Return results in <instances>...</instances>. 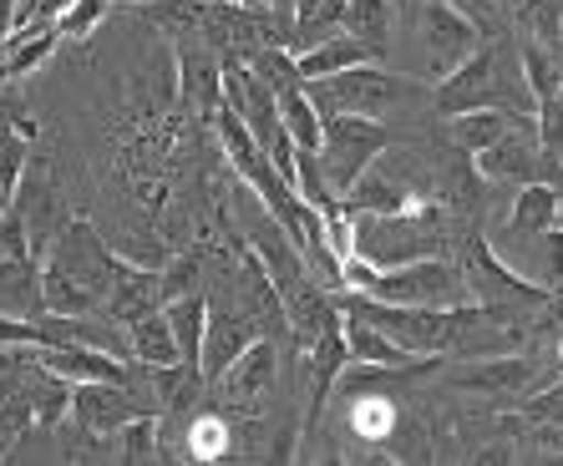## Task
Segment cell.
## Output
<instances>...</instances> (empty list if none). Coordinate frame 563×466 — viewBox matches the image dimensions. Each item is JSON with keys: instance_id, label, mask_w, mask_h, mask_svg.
Listing matches in <instances>:
<instances>
[{"instance_id": "15", "label": "cell", "mask_w": 563, "mask_h": 466, "mask_svg": "<svg viewBox=\"0 0 563 466\" xmlns=\"http://www.w3.org/2000/svg\"><path fill=\"white\" fill-rule=\"evenodd\" d=\"M341 335H345V350L351 360H371V365H396V370H437V360H417L407 350L396 345L380 324L361 320V314H341Z\"/></svg>"}, {"instance_id": "26", "label": "cell", "mask_w": 563, "mask_h": 466, "mask_svg": "<svg viewBox=\"0 0 563 466\" xmlns=\"http://www.w3.org/2000/svg\"><path fill=\"white\" fill-rule=\"evenodd\" d=\"M279 122H285L289 143L300 147V153H320V107L310 102L305 81L279 87Z\"/></svg>"}, {"instance_id": "35", "label": "cell", "mask_w": 563, "mask_h": 466, "mask_svg": "<svg viewBox=\"0 0 563 466\" xmlns=\"http://www.w3.org/2000/svg\"><path fill=\"white\" fill-rule=\"evenodd\" d=\"M264 5H269L279 21H289V26H295V5H300V0H264Z\"/></svg>"}, {"instance_id": "42", "label": "cell", "mask_w": 563, "mask_h": 466, "mask_svg": "<svg viewBox=\"0 0 563 466\" xmlns=\"http://www.w3.org/2000/svg\"><path fill=\"white\" fill-rule=\"evenodd\" d=\"M0 36H5V26H0Z\"/></svg>"}, {"instance_id": "39", "label": "cell", "mask_w": 563, "mask_h": 466, "mask_svg": "<svg viewBox=\"0 0 563 466\" xmlns=\"http://www.w3.org/2000/svg\"><path fill=\"white\" fill-rule=\"evenodd\" d=\"M391 5H396V11H407V15H411V11L421 5V0H391Z\"/></svg>"}, {"instance_id": "28", "label": "cell", "mask_w": 563, "mask_h": 466, "mask_svg": "<svg viewBox=\"0 0 563 466\" xmlns=\"http://www.w3.org/2000/svg\"><path fill=\"white\" fill-rule=\"evenodd\" d=\"M112 452H118L122 462H153V456H163V421H157L153 411L132 415L128 426L112 436Z\"/></svg>"}, {"instance_id": "11", "label": "cell", "mask_w": 563, "mask_h": 466, "mask_svg": "<svg viewBox=\"0 0 563 466\" xmlns=\"http://www.w3.org/2000/svg\"><path fill=\"white\" fill-rule=\"evenodd\" d=\"M260 335H264L260 320H250L239 304L209 299V330H203V350H198V376H203V386H213Z\"/></svg>"}, {"instance_id": "3", "label": "cell", "mask_w": 563, "mask_h": 466, "mask_svg": "<svg viewBox=\"0 0 563 466\" xmlns=\"http://www.w3.org/2000/svg\"><path fill=\"white\" fill-rule=\"evenodd\" d=\"M310 102L320 107V116L330 112H355V116H386L401 112L407 102H421V87L407 81L401 71H386L380 62H361V66H345L335 77H320V81H305Z\"/></svg>"}, {"instance_id": "5", "label": "cell", "mask_w": 563, "mask_h": 466, "mask_svg": "<svg viewBox=\"0 0 563 466\" xmlns=\"http://www.w3.org/2000/svg\"><path fill=\"white\" fill-rule=\"evenodd\" d=\"M391 147V127L380 116H355V112H330L320 116V168L335 198L351 188L361 173Z\"/></svg>"}, {"instance_id": "37", "label": "cell", "mask_w": 563, "mask_h": 466, "mask_svg": "<svg viewBox=\"0 0 563 466\" xmlns=\"http://www.w3.org/2000/svg\"><path fill=\"white\" fill-rule=\"evenodd\" d=\"M523 5H528V0H498V11L508 15V21H512V15H518V11H523Z\"/></svg>"}, {"instance_id": "43", "label": "cell", "mask_w": 563, "mask_h": 466, "mask_svg": "<svg viewBox=\"0 0 563 466\" xmlns=\"http://www.w3.org/2000/svg\"><path fill=\"white\" fill-rule=\"evenodd\" d=\"M559 157H563V147H559Z\"/></svg>"}, {"instance_id": "13", "label": "cell", "mask_w": 563, "mask_h": 466, "mask_svg": "<svg viewBox=\"0 0 563 466\" xmlns=\"http://www.w3.org/2000/svg\"><path fill=\"white\" fill-rule=\"evenodd\" d=\"M31 365H36V345L0 350V441H5V446H15L21 436L36 431V411H31Z\"/></svg>"}, {"instance_id": "30", "label": "cell", "mask_w": 563, "mask_h": 466, "mask_svg": "<svg viewBox=\"0 0 563 466\" xmlns=\"http://www.w3.org/2000/svg\"><path fill=\"white\" fill-rule=\"evenodd\" d=\"M523 426H563V376H553L538 390H528Z\"/></svg>"}, {"instance_id": "22", "label": "cell", "mask_w": 563, "mask_h": 466, "mask_svg": "<svg viewBox=\"0 0 563 466\" xmlns=\"http://www.w3.org/2000/svg\"><path fill=\"white\" fill-rule=\"evenodd\" d=\"M71 380L56 376L52 365L41 360V345H36V365H31V411H36V431L41 436H52L62 426L66 415H71Z\"/></svg>"}, {"instance_id": "21", "label": "cell", "mask_w": 563, "mask_h": 466, "mask_svg": "<svg viewBox=\"0 0 563 466\" xmlns=\"http://www.w3.org/2000/svg\"><path fill=\"white\" fill-rule=\"evenodd\" d=\"M178 436H184L188 462H229L234 456V421L223 411H188Z\"/></svg>"}, {"instance_id": "14", "label": "cell", "mask_w": 563, "mask_h": 466, "mask_svg": "<svg viewBox=\"0 0 563 466\" xmlns=\"http://www.w3.org/2000/svg\"><path fill=\"white\" fill-rule=\"evenodd\" d=\"M102 310L112 314V320L128 330L132 320H143V314L163 310V285H157V269L153 264H132L122 259L118 274H112V289H107Z\"/></svg>"}, {"instance_id": "16", "label": "cell", "mask_w": 563, "mask_h": 466, "mask_svg": "<svg viewBox=\"0 0 563 466\" xmlns=\"http://www.w3.org/2000/svg\"><path fill=\"white\" fill-rule=\"evenodd\" d=\"M41 360L52 365L56 376H66L71 386H97V380H128V360L107 355L92 345H41Z\"/></svg>"}, {"instance_id": "20", "label": "cell", "mask_w": 563, "mask_h": 466, "mask_svg": "<svg viewBox=\"0 0 563 466\" xmlns=\"http://www.w3.org/2000/svg\"><path fill=\"white\" fill-rule=\"evenodd\" d=\"M518 116H528V112H512V107H472V112L446 116V137L457 143V153L472 157V153H483V147L498 143Z\"/></svg>"}, {"instance_id": "8", "label": "cell", "mask_w": 563, "mask_h": 466, "mask_svg": "<svg viewBox=\"0 0 563 466\" xmlns=\"http://www.w3.org/2000/svg\"><path fill=\"white\" fill-rule=\"evenodd\" d=\"M11 213L21 219V229H26L31 248H36V254H46V248H52V238L66 229V219H71L62 182H56L52 157H36V153H31V163H26V173H21V182L11 188Z\"/></svg>"}, {"instance_id": "18", "label": "cell", "mask_w": 563, "mask_h": 466, "mask_svg": "<svg viewBox=\"0 0 563 466\" xmlns=\"http://www.w3.org/2000/svg\"><path fill=\"white\" fill-rule=\"evenodd\" d=\"M396 5L391 0H345V31L371 52V62H391V36H396Z\"/></svg>"}, {"instance_id": "12", "label": "cell", "mask_w": 563, "mask_h": 466, "mask_svg": "<svg viewBox=\"0 0 563 466\" xmlns=\"http://www.w3.org/2000/svg\"><path fill=\"white\" fill-rule=\"evenodd\" d=\"M132 415H147V406L137 401V390L128 380H97V386H77L71 390V421L92 436H118Z\"/></svg>"}, {"instance_id": "38", "label": "cell", "mask_w": 563, "mask_h": 466, "mask_svg": "<svg viewBox=\"0 0 563 466\" xmlns=\"http://www.w3.org/2000/svg\"><path fill=\"white\" fill-rule=\"evenodd\" d=\"M5 208H11V188L0 182V219H5Z\"/></svg>"}, {"instance_id": "7", "label": "cell", "mask_w": 563, "mask_h": 466, "mask_svg": "<svg viewBox=\"0 0 563 466\" xmlns=\"http://www.w3.org/2000/svg\"><path fill=\"white\" fill-rule=\"evenodd\" d=\"M41 264H52V269H62L66 279H77L87 295L107 299L122 254L112 248V238H107L92 219H77V213H71V219H66V229L52 238V248L41 254Z\"/></svg>"}, {"instance_id": "27", "label": "cell", "mask_w": 563, "mask_h": 466, "mask_svg": "<svg viewBox=\"0 0 563 466\" xmlns=\"http://www.w3.org/2000/svg\"><path fill=\"white\" fill-rule=\"evenodd\" d=\"M351 436L361 441H386L391 431H401V406L386 396V390H366V396H351Z\"/></svg>"}, {"instance_id": "1", "label": "cell", "mask_w": 563, "mask_h": 466, "mask_svg": "<svg viewBox=\"0 0 563 466\" xmlns=\"http://www.w3.org/2000/svg\"><path fill=\"white\" fill-rule=\"evenodd\" d=\"M452 244H457L452 213H446V203L437 193H421L401 213H355V254L376 264V269L452 254Z\"/></svg>"}, {"instance_id": "24", "label": "cell", "mask_w": 563, "mask_h": 466, "mask_svg": "<svg viewBox=\"0 0 563 466\" xmlns=\"http://www.w3.org/2000/svg\"><path fill=\"white\" fill-rule=\"evenodd\" d=\"M361 62H371L366 46H361L351 31H335V36L314 41L310 52L295 56V71H300V81H320V77H335V71H345V66H361Z\"/></svg>"}, {"instance_id": "6", "label": "cell", "mask_w": 563, "mask_h": 466, "mask_svg": "<svg viewBox=\"0 0 563 466\" xmlns=\"http://www.w3.org/2000/svg\"><path fill=\"white\" fill-rule=\"evenodd\" d=\"M411 21H417L421 77L432 81V87L446 77V71H457V66L487 41L483 31H477V21H472L467 11H457L452 0H421L417 11H411Z\"/></svg>"}, {"instance_id": "23", "label": "cell", "mask_w": 563, "mask_h": 466, "mask_svg": "<svg viewBox=\"0 0 563 466\" xmlns=\"http://www.w3.org/2000/svg\"><path fill=\"white\" fill-rule=\"evenodd\" d=\"M163 314H168L173 340H178V360L198 370V350H203V330H209V295H203V289H188V295L168 299Z\"/></svg>"}, {"instance_id": "2", "label": "cell", "mask_w": 563, "mask_h": 466, "mask_svg": "<svg viewBox=\"0 0 563 466\" xmlns=\"http://www.w3.org/2000/svg\"><path fill=\"white\" fill-rule=\"evenodd\" d=\"M462 274H467L472 299H477L493 320L512 324V330H523V335H533V324L543 320V310H549V299H553L549 285L523 279L483 233H467V244H462Z\"/></svg>"}, {"instance_id": "19", "label": "cell", "mask_w": 563, "mask_h": 466, "mask_svg": "<svg viewBox=\"0 0 563 466\" xmlns=\"http://www.w3.org/2000/svg\"><path fill=\"white\" fill-rule=\"evenodd\" d=\"M503 229L512 233H549L559 229V188L549 178H533L523 188H512V203L503 213Z\"/></svg>"}, {"instance_id": "36", "label": "cell", "mask_w": 563, "mask_h": 466, "mask_svg": "<svg viewBox=\"0 0 563 466\" xmlns=\"http://www.w3.org/2000/svg\"><path fill=\"white\" fill-rule=\"evenodd\" d=\"M15 5H21V0H0V26L11 31V21H15Z\"/></svg>"}, {"instance_id": "25", "label": "cell", "mask_w": 563, "mask_h": 466, "mask_svg": "<svg viewBox=\"0 0 563 466\" xmlns=\"http://www.w3.org/2000/svg\"><path fill=\"white\" fill-rule=\"evenodd\" d=\"M128 360L137 365H184L178 360V340H173V324L163 310L143 314V320L128 324Z\"/></svg>"}, {"instance_id": "9", "label": "cell", "mask_w": 563, "mask_h": 466, "mask_svg": "<svg viewBox=\"0 0 563 466\" xmlns=\"http://www.w3.org/2000/svg\"><path fill=\"white\" fill-rule=\"evenodd\" d=\"M275 380H279V340L260 335L234 365H229V370H223L219 380H213L209 390L219 396L223 411L260 415L264 406H269V396H275Z\"/></svg>"}, {"instance_id": "31", "label": "cell", "mask_w": 563, "mask_h": 466, "mask_svg": "<svg viewBox=\"0 0 563 466\" xmlns=\"http://www.w3.org/2000/svg\"><path fill=\"white\" fill-rule=\"evenodd\" d=\"M31 153H36V147H31L26 132H15L11 122H0V182H5V188H15V182H21Z\"/></svg>"}, {"instance_id": "29", "label": "cell", "mask_w": 563, "mask_h": 466, "mask_svg": "<svg viewBox=\"0 0 563 466\" xmlns=\"http://www.w3.org/2000/svg\"><path fill=\"white\" fill-rule=\"evenodd\" d=\"M112 5H118V0H71V5L56 15V31H62V41H87L107 21V15H112Z\"/></svg>"}, {"instance_id": "10", "label": "cell", "mask_w": 563, "mask_h": 466, "mask_svg": "<svg viewBox=\"0 0 563 466\" xmlns=\"http://www.w3.org/2000/svg\"><path fill=\"white\" fill-rule=\"evenodd\" d=\"M173 62H178V107L209 127L223 107V56L203 36H184L173 41Z\"/></svg>"}, {"instance_id": "33", "label": "cell", "mask_w": 563, "mask_h": 466, "mask_svg": "<svg viewBox=\"0 0 563 466\" xmlns=\"http://www.w3.org/2000/svg\"><path fill=\"white\" fill-rule=\"evenodd\" d=\"M5 345H46L41 340V320H21V314L0 310V350Z\"/></svg>"}, {"instance_id": "4", "label": "cell", "mask_w": 563, "mask_h": 466, "mask_svg": "<svg viewBox=\"0 0 563 466\" xmlns=\"http://www.w3.org/2000/svg\"><path fill=\"white\" fill-rule=\"evenodd\" d=\"M361 295H376L386 304H417V310H446L472 299L462 259L452 254H432V259H411L396 269H371V279L361 285Z\"/></svg>"}, {"instance_id": "41", "label": "cell", "mask_w": 563, "mask_h": 466, "mask_svg": "<svg viewBox=\"0 0 563 466\" xmlns=\"http://www.w3.org/2000/svg\"><path fill=\"white\" fill-rule=\"evenodd\" d=\"M118 5H132V11H137V5H147V0H118Z\"/></svg>"}, {"instance_id": "32", "label": "cell", "mask_w": 563, "mask_h": 466, "mask_svg": "<svg viewBox=\"0 0 563 466\" xmlns=\"http://www.w3.org/2000/svg\"><path fill=\"white\" fill-rule=\"evenodd\" d=\"M533 116H538V137H543V147H549V153H559V147H563V87L553 91V97H543Z\"/></svg>"}, {"instance_id": "40", "label": "cell", "mask_w": 563, "mask_h": 466, "mask_svg": "<svg viewBox=\"0 0 563 466\" xmlns=\"http://www.w3.org/2000/svg\"><path fill=\"white\" fill-rule=\"evenodd\" d=\"M234 5H250V11H260V5H264V0H234Z\"/></svg>"}, {"instance_id": "34", "label": "cell", "mask_w": 563, "mask_h": 466, "mask_svg": "<svg viewBox=\"0 0 563 466\" xmlns=\"http://www.w3.org/2000/svg\"><path fill=\"white\" fill-rule=\"evenodd\" d=\"M538 446H549L553 456H563V426H533Z\"/></svg>"}, {"instance_id": "17", "label": "cell", "mask_w": 563, "mask_h": 466, "mask_svg": "<svg viewBox=\"0 0 563 466\" xmlns=\"http://www.w3.org/2000/svg\"><path fill=\"white\" fill-rule=\"evenodd\" d=\"M0 310L36 320L41 304V254H0Z\"/></svg>"}]
</instances>
